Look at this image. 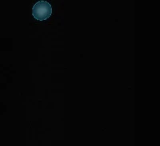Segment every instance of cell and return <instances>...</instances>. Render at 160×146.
Instances as JSON below:
<instances>
[{"instance_id":"obj_1","label":"cell","mask_w":160,"mask_h":146,"mask_svg":"<svg viewBox=\"0 0 160 146\" xmlns=\"http://www.w3.org/2000/svg\"><path fill=\"white\" fill-rule=\"evenodd\" d=\"M52 14L51 5L47 1H39L32 8V15L38 21H44L51 17Z\"/></svg>"}]
</instances>
